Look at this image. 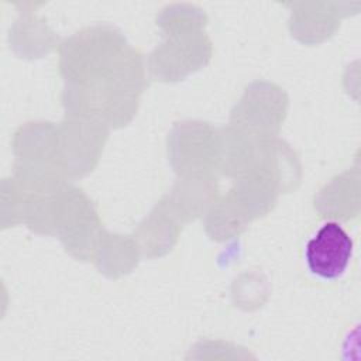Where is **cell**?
<instances>
[{"mask_svg":"<svg viewBox=\"0 0 361 361\" xmlns=\"http://www.w3.org/2000/svg\"><path fill=\"white\" fill-rule=\"evenodd\" d=\"M140 254L134 237L103 233L93 261L102 274L118 278L137 267Z\"/></svg>","mask_w":361,"mask_h":361,"instance_id":"9a60e30c","label":"cell"},{"mask_svg":"<svg viewBox=\"0 0 361 361\" xmlns=\"http://www.w3.org/2000/svg\"><path fill=\"white\" fill-rule=\"evenodd\" d=\"M56 130L48 121H32L21 126L13 138V151L18 159L52 161L56 144Z\"/></svg>","mask_w":361,"mask_h":361,"instance_id":"2e32d148","label":"cell"},{"mask_svg":"<svg viewBox=\"0 0 361 361\" xmlns=\"http://www.w3.org/2000/svg\"><path fill=\"white\" fill-rule=\"evenodd\" d=\"M289 28L292 35L299 41L305 44H317L333 34L336 30V20L333 18L331 11L295 10L290 16Z\"/></svg>","mask_w":361,"mask_h":361,"instance_id":"d6986e66","label":"cell"},{"mask_svg":"<svg viewBox=\"0 0 361 361\" xmlns=\"http://www.w3.org/2000/svg\"><path fill=\"white\" fill-rule=\"evenodd\" d=\"M353 255V240L336 221L323 224L306 244V262L312 274L336 279L345 271Z\"/></svg>","mask_w":361,"mask_h":361,"instance_id":"ba28073f","label":"cell"},{"mask_svg":"<svg viewBox=\"0 0 361 361\" xmlns=\"http://www.w3.org/2000/svg\"><path fill=\"white\" fill-rule=\"evenodd\" d=\"M212 56V42L203 31L171 35L149 55L151 76L161 82H178L204 66Z\"/></svg>","mask_w":361,"mask_h":361,"instance_id":"52a82bcc","label":"cell"},{"mask_svg":"<svg viewBox=\"0 0 361 361\" xmlns=\"http://www.w3.org/2000/svg\"><path fill=\"white\" fill-rule=\"evenodd\" d=\"M103 233L92 202L80 189L66 183L59 193L56 231L65 251L78 261H90L94 258Z\"/></svg>","mask_w":361,"mask_h":361,"instance_id":"277c9868","label":"cell"},{"mask_svg":"<svg viewBox=\"0 0 361 361\" xmlns=\"http://www.w3.org/2000/svg\"><path fill=\"white\" fill-rule=\"evenodd\" d=\"M133 48L109 24L86 27L63 41L59 72L68 85H89L113 76Z\"/></svg>","mask_w":361,"mask_h":361,"instance_id":"7a4b0ae2","label":"cell"},{"mask_svg":"<svg viewBox=\"0 0 361 361\" xmlns=\"http://www.w3.org/2000/svg\"><path fill=\"white\" fill-rule=\"evenodd\" d=\"M320 217L348 220L358 213V173L350 171L331 179L314 196Z\"/></svg>","mask_w":361,"mask_h":361,"instance_id":"5bb4252c","label":"cell"},{"mask_svg":"<svg viewBox=\"0 0 361 361\" xmlns=\"http://www.w3.org/2000/svg\"><path fill=\"white\" fill-rule=\"evenodd\" d=\"M52 32H48L42 21L34 17H21L10 31V47L20 55V58H38L49 52L52 47Z\"/></svg>","mask_w":361,"mask_h":361,"instance_id":"e0dca14e","label":"cell"},{"mask_svg":"<svg viewBox=\"0 0 361 361\" xmlns=\"http://www.w3.org/2000/svg\"><path fill=\"white\" fill-rule=\"evenodd\" d=\"M145 86L142 56L131 51L113 76L89 85H68L62 93L66 114L94 120L107 128L131 121Z\"/></svg>","mask_w":361,"mask_h":361,"instance_id":"6da1fadb","label":"cell"},{"mask_svg":"<svg viewBox=\"0 0 361 361\" xmlns=\"http://www.w3.org/2000/svg\"><path fill=\"white\" fill-rule=\"evenodd\" d=\"M281 190L276 182L261 169H251L235 178L226 197L250 223L268 214L276 204Z\"/></svg>","mask_w":361,"mask_h":361,"instance_id":"9c48e42d","label":"cell"},{"mask_svg":"<svg viewBox=\"0 0 361 361\" xmlns=\"http://www.w3.org/2000/svg\"><path fill=\"white\" fill-rule=\"evenodd\" d=\"M267 172L278 185L281 193L299 185L300 166L293 149L276 137L259 140V151L254 169Z\"/></svg>","mask_w":361,"mask_h":361,"instance_id":"4fadbf2b","label":"cell"},{"mask_svg":"<svg viewBox=\"0 0 361 361\" xmlns=\"http://www.w3.org/2000/svg\"><path fill=\"white\" fill-rule=\"evenodd\" d=\"M288 113V96L278 85L257 80L245 87L244 94L230 114V126L255 137H276Z\"/></svg>","mask_w":361,"mask_h":361,"instance_id":"5b68a950","label":"cell"},{"mask_svg":"<svg viewBox=\"0 0 361 361\" xmlns=\"http://www.w3.org/2000/svg\"><path fill=\"white\" fill-rule=\"evenodd\" d=\"M248 221L234 209L226 196L214 200L206 212V233L214 241H228L238 237Z\"/></svg>","mask_w":361,"mask_h":361,"instance_id":"ac0fdd59","label":"cell"},{"mask_svg":"<svg viewBox=\"0 0 361 361\" xmlns=\"http://www.w3.org/2000/svg\"><path fill=\"white\" fill-rule=\"evenodd\" d=\"M213 173L179 175L165 200L180 219L189 223L206 214L217 199V182Z\"/></svg>","mask_w":361,"mask_h":361,"instance_id":"8fae6325","label":"cell"},{"mask_svg":"<svg viewBox=\"0 0 361 361\" xmlns=\"http://www.w3.org/2000/svg\"><path fill=\"white\" fill-rule=\"evenodd\" d=\"M183 223L164 197L134 231V240L140 252L147 258L165 255L176 244Z\"/></svg>","mask_w":361,"mask_h":361,"instance_id":"30bf717a","label":"cell"},{"mask_svg":"<svg viewBox=\"0 0 361 361\" xmlns=\"http://www.w3.org/2000/svg\"><path fill=\"white\" fill-rule=\"evenodd\" d=\"M259 151V138H255L233 126L217 133L216 171L227 176H240L254 169Z\"/></svg>","mask_w":361,"mask_h":361,"instance_id":"7c38bea8","label":"cell"},{"mask_svg":"<svg viewBox=\"0 0 361 361\" xmlns=\"http://www.w3.org/2000/svg\"><path fill=\"white\" fill-rule=\"evenodd\" d=\"M28 200L30 197L13 178L1 180V228L24 223Z\"/></svg>","mask_w":361,"mask_h":361,"instance_id":"ffe728a7","label":"cell"},{"mask_svg":"<svg viewBox=\"0 0 361 361\" xmlns=\"http://www.w3.org/2000/svg\"><path fill=\"white\" fill-rule=\"evenodd\" d=\"M217 130L200 120L175 123L168 135V157L178 175L216 171Z\"/></svg>","mask_w":361,"mask_h":361,"instance_id":"8992f818","label":"cell"},{"mask_svg":"<svg viewBox=\"0 0 361 361\" xmlns=\"http://www.w3.org/2000/svg\"><path fill=\"white\" fill-rule=\"evenodd\" d=\"M107 141V127L80 116L66 114L56 130L52 161L66 178H82L97 165Z\"/></svg>","mask_w":361,"mask_h":361,"instance_id":"3957f363","label":"cell"}]
</instances>
